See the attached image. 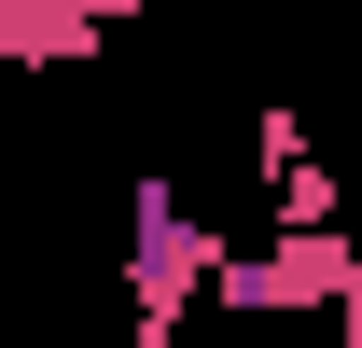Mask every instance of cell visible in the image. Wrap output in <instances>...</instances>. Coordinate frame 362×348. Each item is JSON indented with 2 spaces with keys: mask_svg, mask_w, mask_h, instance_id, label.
Wrapping results in <instances>:
<instances>
[{
  "mask_svg": "<svg viewBox=\"0 0 362 348\" xmlns=\"http://www.w3.org/2000/svg\"><path fill=\"white\" fill-rule=\"evenodd\" d=\"M126 237H139V348H181V320H195V293L223 279V237L181 209L168 181H126Z\"/></svg>",
  "mask_w": 362,
  "mask_h": 348,
  "instance_id": "1",
  "label": "cell"
},
{
  "mask_svg": "<svg viewBox=\"0 0 362 348\" xmlns=\"http://www.w3.org/2000/svg\"><path fill=\"white\" fill-rule=\"evenodd\" d=\"M126 14L139 0H0V56H14V70H84Z\"/></svg>",
  "mask_w": 362,
  "mask_h": 348,
  "instance_id": "2",
  "label": "cell"
},
{
  "mask_svg": "<svg viewBox=\"0 0 362 348\" xmlns=\"http://www.w3.org/2000/svg\"><path fill=\"white\" fill-rule=\"evenodd\" d=\"M334 335H349V348H362V279H349V293H334Z\"/></svg>",
  "mask_w": 362,
  "mask_h": 348,
  "instance_id": "3",
  "label": "cell"
}]
</instances>
